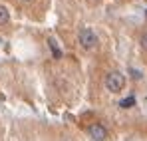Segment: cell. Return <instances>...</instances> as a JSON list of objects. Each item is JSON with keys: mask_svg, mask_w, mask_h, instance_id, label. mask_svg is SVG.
I'll list each match as a JSON object with an SVG mask.
<instances>
[{"mask_svg": "<svg viewBox=\"0 0 147 141\" xmlns=\"http://www.w3.org/2000/svg\"><path fill=\"white\" fill-rule=\"evenodd\" d=\"M105 88L111 94H119L125 88V76H123L121 72H109L105 76Z\"/></svg>", "mask_w": 147, "mask_h": 141, "instance_id": "6da1fadb", "label": "cell"}, {"mask_svg": "<svg viewBox=\"0 0 147 141\" xmlns=\"http://www.w3.org/2000/svg\"><path fill=\"white\" fill-rule=\"evenodd\" d=\"M78 42L82 44V48H86V50H94V48L98 46V34L92 30V28H82L80 32H78Z\"/></svg>", "mask_w": 147, "mask_h": 141, "instance_id": "7a4b0ae2", "label": "cell"}, {"mask_svg": "<svg viewBox=\"0 0 147 141\" xmlns=\"http://www.w3.org/2000/svg\"><path fill=\"white\" fill-rule=\"evenodd\" d=\"M88 133L94 141H105L107 139V129L101 125V123H92L88 127Z\"/></svg>", "mask_w": 147, "mask_h": 141, "instance_id": "3957f363", "label": "cell"}, {"mask_svg": "<svg viewBox=\"0 0 147 141\" xmlns=\"http://www.w3.org/2000/svg\"><path fill=\"white\" fill-rule=\"evenodd\" d=\"M8 20H10V14H8L6 6H2V4H0V26L8 24Z\"/></svg>", "mask_w": 147, "mask_h": 141, "instance_id": "277c9868", "label": "cell"}, {"mask_svg": "<svg viewBox=\"0 0 147 141\" xmlns=\"http://www.w3.org/2000/svg\"><path fill=\"white\" fill-rule=\"evenodd\" d=\"M48 46L52 48L54 58H62V52H60V48H58V44H56V40H54V38H50V40H48Z\"/></svg>", "mask_w": 147, "mask_h": 141, "instance_id": "5b68a950", "label": "cell"}, {"mask_svg": "<svg viewBox=\"0 0 147 141\" xmlns=\"http://www.w3.org/2000/svg\"><path fill=\"white\" fill-rule=\"evenodd\" d=\"M133 103H135V97H125V99H121V101H119V105H121L123 109H125V107H131Z\"/></svg>", "mask_w": 147, "mask_h": 141, "instance_id": "8992f818", "label": "cell"}, {"mask_svg": "<svg viewBox=\"0 0 147 141\" xmlns=\"http://www.w3.org/2000/svg\"><path fill=\"white\" fill-rule=\"evenodd\" d=\"M139 44H141V48H143V50L147 52V32L143 34V36H141V40H139Z\"/></svg>", "mask_w": 147, "mask_h": 141, "instance_id": "52a82bcc", "label": "cell"}, {"mask_svg": "<svg viewBox=\"0 0 147 141\" xmlns=\"http://www.w3.org/2000/svg\"><path fill=\"white\" fill-rule=\"evenodd\" d=\"M22 2H32V0H22Z\"/></svg>", "mask_w": 147, "mask_h": 141, "instance_id": "ba28073f", "label": "cell"}, {"mask_svg": "<svg viewBox=\"0 0 147 141\" xmlns=\"http://www.w3.org/2000/svg\"><path fill=\"white\" fill-rule=\"evenodd\" d=\"M64 141H68V139H64Z\"/></svg>", "mask_w": 147, "mask_h": 141, "instance_id": "9c48e42d", "label": "cell"}]
</instances>
